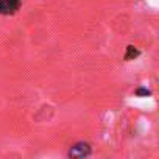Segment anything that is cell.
I'll return each mask as SVG.
<instances>
[{
    "instance_id": "cell-1",
    "label": "cell",
    "mask_w": 159,
    "mask_h": 159,
    "mask_svg": "<svg viewBox=\"0 0 159 159\" xmlns=\"http://www.w3.org/2000/svg\"><path fill=\"white\" fill-rule=\"evenodd\" d=\"M22 7V0H0V16H13Z\"/></svg>"
},
{
    "instance_id": "cell-2",
    "label": "cell",
    "mask_w": 159,
    "mask_h": 159,
    "mask_svg": "<svg viewBox=\"0 0 159 159\" xmlns=\"http://www.w3.org/2000/svg\"><path fill=\"white\" fill-rule=\"evenodd\" d=\"M86 154H89V145L88 143H76L69 151V156H86Z\"/></svg>"
}]
</instances>
